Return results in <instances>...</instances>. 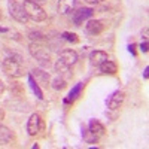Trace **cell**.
Returning a JSON list of instances; mask_svg holds the SVG:
<instances>
[{
    "label": "cell",
    "instance_id": "cell-20",
    "mask_svg": "<svg viewBox=\"0 0 149 149\" xmlns=\"http://www.w3.org/2000/svg\"><path fill=\"white\" fill-rule=\"evenodd\" d=\"M61 37H63L64 40L70 42V43H78L79 42V37L74 34V33H69V31H64L63 34H61Z\"/></svg>",
    "mask_w": 149,
    "mask_h": 149
},
{
    "label": "cell",
    "instance_id": "cell-14",
    "mask_svg": "<svg viewBox=\"0 0 149 149\" xmlns=\"http://www.w3.org/2000/svg\"><path fill=\"white\" fill-rule=\"evenodd\" d=\"M82 88H84V82H79V84L74 85L73 88H72V91L69 93L67 98H64V104H69L73 100H76V98L79 97V94H81V91H82Z\"/></svg>",
    "mask_w": 149,
    "mask_h": 149
},
{
    "label": "cell",
    "instance_id": "cell-23",
    "mask_svg": "<svg viewBox=\"0 0 149 149\" xmlns=\"http://www.w3.org/2000/svg\"><path fill=\"white\" fill-rule=\"evenodd\" d=\"M5 90H6V85H5V82H3L2 79H0V95L5 93Z\"/></svg>",
    "mask_w": 149,
    "mask_h": 149
},
{
    "label": "cell",
    "instance_id": "cell-25",
    "mask_svg": "<svg viewBox=\"0 0 149 149\" xmlns=\"http://www.w3.org/2000/svg\"><path fill=\"white\" fill-rule=\"evenodd\" d=\"M148 76H149V67L146 66V67H145V70H143V78H145V79H148Z\"/></svg>",
    "mask_w": 149,
    "mask_h": 149
},
{
    "label": "cell",
    "instance_id": "cell-28",
    "mask_svg": "<svg viewBox=\"0 0 149 149\" xmlns=\"http://www.w3.org/2000/svg\"><path fill=\"white\" fill-rule=\"evenodd\" d=\"M134 48H136L134 45H130V52H131L133 55H136V51H134Z\"/></svg>",
    "mask_w": 149,
    "mask_h": 149
},
{
    "label": "cell",
    "instance_id": "cell-18",
    "mask_svg": "<svg viewBox=\"0 0 149 149\" xmlns=\"http://www.w3.org/2000/svg\"><path fill=\"white\" fill-rule=\"evenodd\" d=\"M33 78L37 81V82H45V85L48 86V79H49V74L40 69H37V70H33Z\"/></svg>",
    "mask_w": 149,
    "mask_h": 149
},
{
    "label": "cell",
    "instance_id": "cell-1",
    "mask_svg": "<svg viewBox=\"0 0 149 149\" xmlns=\"http://www.w3.org/2000/svg\"><path fill=\"white\" fill-rule=\"evenodd\" d=\"M76 61H78V54L74 52L73 49H64V51L60 54L57 63H55V72L60 74V76H63V74H70L69 70L73 64H76Z\"/></svg>",
    "mask_w": 149,
    "mask_h": 149
},
{
    "label": "cell",
    "instance_id": "cell-26",
    "mask_svg": "<svg viewBox=\"0 0 149 149\" xmlns=\"http://www.w3.org/2000/svg\"><path fill=\"white\" fill-rule=\"evenodd\" d=\"M29 2H33V3H37V5H42V3L46 2V0H29Z\"/></svg>",
    "mask_w": 149,
    "mask_h": 149
},
{
    "label": "cell",
    "instance_id": "cell-11",
    "mask_svg": "<svg viewBox=\"0 0 149 149\" xmlns=\"http://www.w3.org/2000/svg\"><path fill=\"white\" fill-rule=\"evenodd\" d=\"M86 130H88L91 134H94L97 139H102L103 136H104V133H106L104 125H103L102 122L95 121V119H91V121H90V124H88V127H86Z\"/></svg>",
    "mask_w": 149,
    "mask_h": 149
},
{
    "label": "cell",
    "instance_id": "cell-17",
    "mask_svg": "<svg viewBox=\"0 0 149 149\" xmlns=\"http://www.w3.org/2000/svg\"><path fill=\"white\" fill-rule=\"evenodd\" d=\"M66 85H67L66 78L60 76V74H57V76L51 81V86H52V88H54L55 91H61V90H64V88H66Z\"/></svg>",
    "mask_w": 149,
    "mask_h": 149
},
{
    "label": "cell",
    "instance_id": "cell-27",
    "mask_svg": "<svg viewBox=\"0 0 149 149\" xmlns=\"http://www.w3.org/2000/svg\"><path fill=\"white\" fill-rule=\"evenodd\" d=\"M3 118H5V110H3L2 107H0V121H2Z\"/></svg>",
    "mask_w": 149,
    "mask_h": 149
},
{
    "label": "cell",
    "instance_id": "cell-7",
    "mask_svg": "<svg viewBox=\"0 0 149 149\" xmlns=\"http://www.w3.org/2000/svg\"><path fill=\"white\" fill-rule=\"evenodd\" d=\"M43 128V124H42V119H40V115L39 113H33L29 121H27V133L29 136H36L39 134V131Z\"/></svg>",
    "mask_w": 149,
    "mask_h": 149
},
{
    "label": "cell",
    "instance_id": "cell-6",
    "mask_svg": "<svg viewBox=\"0 0 149 149\" xmlns=\"http://www.w3.org/2000/svg\"><path fill=\"white\" fill-rule=\"evenodd\" d=\"M124 98H125V94H124V91L116 90V91H113V93L109 95V98L106 100V104H107V107H109L110 110H116V109H119V107L122 106Z\"/></svg>",
    "mask_w": 149,
    "mask_h": 149
},
{
    "label": "cell",
    "instance_id": "cell-21",
    "mask_svg": "<svg viewBox=\"0 0 149 149\" xmlns=\"http://www.w3.org/2000/svg\"><path fill=\"white\" fill-rule=\"evenodd\" d=\"M29 34H30V39L33 42H45V39H46V37L42 33H39V31H30Z\"/></svg>",
    "mask_w": 149,
    "mask_h": 149
},
{
    "label": "cell",
    "instance_id": "cell-29",
    "mask_svg": "<svg viewBox=\"0 0 149 149\" xmlns=\"http://www.w3.org/2000/svg\"><path fill=\"white\" fill-rule=\"evenodd\" d=\"M0 31H2V33H5V31H8V29H5V27H0Z\"/></svg>",
    "mask_w": 149,
    "mask_h": 149
},
{
    "label": "cell",
    "instance_id": "cell-19",
    "mask_svg": "<svg viewBox=\"0 0 149 149\" xmlns=\"http://www.w3.org/2000/svg\"><path fill=\"white\" fill-rule=\"evenodd\" d=\"M10 93L14 94V95H17V97H21V95H22V93H24L22 85H21V84H18V82H14V84L10 85Z\"/></svg>",
    "mask_w": 149,
    "mask_h": 149
},
{
    "label": "cell",
    "instance_id": "cell-24",
    "mask_svg": "<svg viewBox=\"0 0 149 149\" xmlns=\"http://www.w3.org/2000/svg\"><path fill=\"white\" fill-rule=\"evenodd\" d=\"M86 3H91V5H97V3H102L103 0H85Z\"/></svg>",
    "mask_w": 149,
    "mask_h": 149
},
{
    "label": "cell",
    "instance_id": "cell-12",
    "mask_svg": "<svg viewBox=\"0 0 149 149\" xmlns=\"http://www.w3.org/2000/svg\"><path fill=\"white\" fill-rule=\"evenodd\" d=\"M106 60H109V57L104 51H93L90 54V63H91L93 67H98L102 63H104Z\"/></svg>",
    "mask_w": 149,
    "mask_h": 149
},
{
    "label": "cell",
    "instance_id": "cell-5",
    "mask_svg": "<svg viewBox=\"0 0 149 149\" xmlns=\"http://www.w3.org/2000/svg\"><path fill=\"white\" fill-rule=\"evenodd\" d=\"M9 14H10L12 18H14L15 21H18V22L26 24L29 21V17L26 14L24 6L19 5L18 2H15V0H9Z\"/></svg>",
    "mask_w": 149,
    "mask_h": 149
},
{
    "label": "cell",
    "instance_id": "cell-30",
    "mask_svg": "<svg viewBox=\"0 0 149 149\" xmlns=\"http://www.w3.org/2000/svg\"><path fill=\"white\" fill-rule=\"evenodd\" d=\"M0 18H2V12H0Z\"/></svg>",
    "mask_w": 149,
    "mask_h": 149
},
{
    "label": "cell",
    "instance_id": "cell-10",
    "mask_svg": "<svg viewBox=\"0 0 149 149\" xmlns=\"http://www.w3.org/2000/svg\"><path fill=\"white\" fill-rule=\"evenodd\" d=\"M79 0H58V12L61 15H67L70 12H74L78 8Z\"/></svg>",
    "mask_w": 149,
    "mask_h": 149
},
{
    "label": "cell",
    "instance_id": "cell-4",
    "mask_svg": "<svg viewBox=\"0 0 149 149\" xmlns=\"http://www.w3.org/2000/svg\"><path fill=\"white\" fill-rule=\"evenodd\" d=\"M22 6H24V9H26V14H27L29 19H33L36 22H40V21L46 19V12H45V9L40 5L29 2V0H24Z\"/></svg>",
    "mask_w": 149,
    "mask_h": 149
},
{
    "label": "cell",
    "instance_id": "cell-15",
    "mask_svg": "<svg viewBox=\"0 0 149 149\" xmlns=\"http://www.w3.org/2000/svg\"><path fill=\"white\" fill-rule=\"evenodd\" d=\"M98 69H100V72L103 74H115L116 70H118L116 64L113 63V61H110V60H106L104 63H102L100 66H98Z\"/></svg>",
    "mask_w": 149,
    "mask_h": 149
},
{
    "label": "cell",
    "instance_id": "cell-3",
    "mask_svg": "<svg viewBox=\"0 0 149 149\" xmlns=\"http://www.w3.org/2000/svg\"><path fill=\"white\" fill-rule=\"evenodd\" d=\"M29 51L31 57L36 58L40 64L49 66V63H51V52H49L48 46L43 42H31L29 45Z\"/></svg>",
    "mask_w": 149,
    "mask_h": 149
},
{
    "label": "cell",
    "instance_id": "cell-9",
    "mask_svg": "<svg viewBox=\"0 0 149 149\" xmlns=\"http://www.w3.org/2000/svg\"><path fill=\"white\" fill-rule=\"evenodd\" d=\"M103 30H104V24L100 19H90L88 22L85 24V31H86V34H90V36H97V34H100Z\"/></svg>",
    "mask_w": 149,
    "mask_h": 149
},
{
    "label": "cell",
    "instance_id": "cell-8",
    "mask_svg": "<svg viewBox=\"0 0 149 149\" xmlns=\"http://www.w3.org/2000/svg\"><path fill=\"white\" fill-rule=\"evenodd\" d=\"M93 14H94L93 8H81L76 12H73V22H74V26H81L85 19L91 18Z\"/></svg>",
    "mask_w": 149,
    "mask_h": 149
},
{
    "label": "cell",
    "instance_id": "cell-2",
    "mask_svg": "<svg viewBox=\"0 0 149 149\" xmlns=\"http://www.w3.org/2000/svg\"><path fill=\"white\" fill-rule=\"evenodd\" d=\"M2 69L10 78H21L24 74V67H22V63H21V58L15 57V55L6 57L2 61Z\"/></svg>",
    "mask_w": 149,
    "mask_h": 149
},
{
    "label": "cell",
    "instance_id": "cell-22",
    "mask_svg": "<svg viewBox=\"0 0 149 149\" xmlns=\"http://www.w3.org/2000/svg\"><path fill=\"white\" fill-rule=\"evenodd\" d=\"M140 51H142V52H148V40H145V42L140 45Z\"/></svg>",
    "mask_w": 149,
    "mask_h": 149
},
{
    "label": "cell",
    "instance_id": "cell-16",
    "mask_svg": "<svg viewBox=\"0 0 149 149\" xmlns=\"http://www.w3.org/2000/svg\"><path fill=\"white\" fill-rule=\"evenodd\" d=\"M29 85H30V88L33 90V93L36 94V97L39 98V100H42V98H43V93H42L40 86H39V82L33 78V74H29Z\"/></svg>",
    "mask_w": 149,
    "mask_h": 149
},
{
    "label": "cell",
    "instance_id": "cell-13",
    "mask_svg": "<svg viewBox=\"0 0 149 149\" xmlns=\"http://www.w3.org/2000/svg\"><path fill=\"white\" fill-rule=\"evenodd\" d=\"M14 140V133H12L6 125L0 124V146L2 145H8Z\"/></svg>",
    "mask_w": 149,
    "mask_h": 149
}]
</instances>
